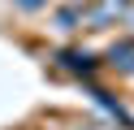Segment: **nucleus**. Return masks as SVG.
<instances>
[{
	"label": "nucleus",
	"mask_w": 134,
	"mask_h": 130,
	"mask_svg": "<svg viewBox=\"0 0 134 130\" xmlns=\"http://www.w3.org/2000/svg\"><path fill=\"white\" fill-rule=\"evenodd\" d=\"M125 0H82V30H108L125 22Z\"/></svg>",
	"instance_id": "1"
},
{
	"label": "nucleus",
	"mask_w": 134,
	"mask_h": 130,
	"mask_svg": "<svg viewBox=\"0 0 134 130\" xmlns=\"http://www.w3.org/2000/svg\"><path fill=\"white\" fill-rule=\"evenodd\" d=\"M56 65H61L65 74H74V78H91L104 61H99L95 52H87V48H61L56 52Z\"/></svg>",
	"instance_id": "2"
},
{
	"label": "nucleus",
	"mask_w": 134,
	"mask_h": 130,
	"mask_svg": "<svg viewBox=\"0 0 134 130\" xmlns=\"http://www.w3.org/2000/svg\"><path fill=\"white\" fill-rule=\"evenodd\" d=\"M99 61H104L108 69H117L121 78H134V35L117 39V43H113V48H108V52H104Z\"/></svg>",
	"instance_id": "3"
},
{
	"label": "nucleus",
	"mask_w": 134,
	"mask_h": 130,
	"mask_svg": "<svg viewBox=\"0 0 134 130\" xmlns=\"http://www.w3.org/2000/svg\"><path fill=\"white\" fill-rule=\"evenodd\" d=\"M56 30H82V0H69L56 9Z\"/></svg>",
	"instance_id": "4"
},
{
	"label": "nucleus",
	"mask_w": 134,
	"mask_h": 130,
	"mask_svg": "<svg viewBox=\"0 0 134 130\" xmlns=\"http://www.w3.org/2000/svg\"><path fill=\"white\" fill-rule=\"evenodd\" d=\"M13 4H18L22 13H39V9H48L52 0H13Z\"/></svg>",
	"instance_id": "5"
},
{
	"label": "nucleus",
	"mask_w": 134,
	"mask_h": 130,
	"mask_svg": "<svg viewBox=\"0 0 134 130\" xmlns=\"http://www.w3.org/2000/svg\"><path fill=\"white\" fill-rule=\"evenodd\" d=\"M125 26H130V35H134V9H125Z\"/></svg>",
	"instance_id": "6"
},
{
	"label": "nucleus",
	"mask_w": 134,
	"mask_h": 130,
	"mask_svg": "<svg viewBox=\"0 0 134 130\" xmlns=\"http://www.w3.org/2000/svg\"><path fill=\"white\" fill-rule=\"evenodd\" d=\"M82 130H95V126H82Z\"/></svg>",
	"instance_id": "7"
},
{
	"label": "nucleus",
	"mask_w": 134,
	"mask_h": 130,
	"mask_svg": "<svg viewBox=\"0 0 134 130\" xmlns=\"http://www.w3.org/2000/svg\"><path fill=\"white\" fill-rule=\"evenodd\" d=\"M125 4H134V0H125Z\"/></svg>",
	"instance_id": "8"
}]
</instances>
